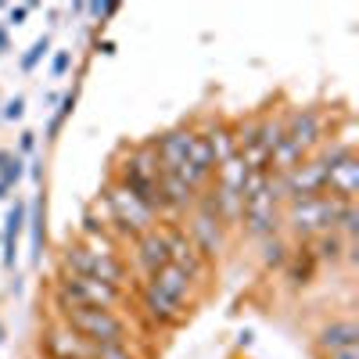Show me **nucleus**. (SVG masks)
<instances>
[{"label": "nucleus", "instance_id": "obj_6", "mask_svg": "<svg viewBox=\"0 0 359 359\" xmlns=\"http://www.w3.org/2000/svg\"><path fill=\"white\" fill-rule=\"evenodd\" d=\"M126 291H118L111 284L101 280H90V277H72L57 269V280H54V302L62 313L69 309H118L123 306Z\"/></svg>", "mask_w": 359, "mask_h": 359}, {"label": "nucleus", "instance_id": "obj_2", "mask_svg": "<svg viewBox=\"0 0 359 359\" xmlns=\"http://www.w3.org/2000/svg\"><path fill=\"white\" fill-rule=\"evenodd\" d=\"M355 201H341L334 194H313V198H291L280 208V233L287 241H313V237L334 230L338 216Z\"/></svg>", "mask_w": 359, "mask_h": 359}, {"label": "nucleus", "instance_id": "obj_12", "mask_svg": "<svg viewBox=\"0 0 359 359\" xmlns=\"http://www.w3.org/2000/svg\"><path fill=\"white\" fill-rule=\"evenodd\" d=\"M194 133H198L194 126H172V130H165V133H158V137L151 140L162 172H176L180 165L187 162L191 144H194Z\"/></svg>", "mask_w": 359, "mask_h": 359}, {"label": "nucleus", "instance_id": "obj_30", "mask_svg": "<svg viewBox=\"0 0 359 359\" xmlns=\"http://www.w3.org/2000/svg\"><path fill=\"white\" fill-rule=\"evenodd\" d=\"M8 47H11V43H8V29H4V25H0V54H4Z\"/></svg>", "mask_w": 359, "mask_h": 359}, {"label": "nucleus", "instance_id": "obj_9", "mask_svg": "<svg viewBox=\"0 0 359 359\" xmlns=\"http://www.w3.org/2000/svg\"><path fill=\"white\" fill-rule=\"evenodd\" d=\"M280 208H284V201H280V194L273 187V180L266 176V184L252 198H245L241 230L252 237V241H266V237L280 233Z\"/></svg>", "mask_w": 359, "mask_h": 359}, {"label": "nucleus", "instance_id": "obj_1", "mask_svg": "<svg viewBox=\"0 0 359 359\" xmlns=\"http://www.w3.org/2000/svg\"><path fill=\"white\" fill-rule=\"evenodd\" d=\"M191 291H194V280L184 269L165 262L147 280H140V309L155 327H180L187 320Z\"/></svg>", "mask_w": 359, "mask_h": 359}, {"label": "nucleus", "instance_id": "obj_17", "mask_svg": "<svg viewBox=\"0 0 359 359\" xmlns=\"http://www.w3.org/2000/svg\"><path fill=\"white\" fill-rule=\"evenodd\" d=\"M309 248H313V255H316L320 266H338V262H352L355 259V241H341L334 230L313 237Z\"/></svg>", "mask_w": 359, "mask_h": 359}, {"label": "nucleus", "instance_id": "obj_11", "mask_svg": "<svg viewBox=\"0 0 359 359\" xmlns=\"http://www.w3.org/2000/svg\"><path fill=\"white\" fill-rule=\"evenodd\" d=\"M40 352H43L47 359H94V345L83 341L65 320L50 323L47 331H43V338H40Z\"/></svg>", "mask_w": 359, "mask_h": 359}, {"label": "nucleus", "instance_id": "obj_32", "mask_svg": "<svg viewBox=\"0 0 359 359\" xmlns=\"http://www.w3.org/2000/svg\"><path fill=\"white\" fill-rule=\"evenodd\" d=\"M8 191H11V187L4 184V180H0V198H8Z\"/></svg>", "mask_w": 359, "mask_h": 359}, {"label": "nucleus", "instance_id": "obj_22", "mask_svg": "<svg viewBox=\"0 0 359 359\" xmlns=\"http://www.w3.org/2000/svg\"><path fill=\"white\" fill-rule=\"evenodd\" d=\"M43 54H50V36H40L33 47H29V54L22 57V69H25V72H33V69H36V62H40Z\"/></svg>", "mask_w": 359, "mask_h": 359}, {"label": "nucleus", "instance_id": "obj_28", "mask_svg": "<svg viewBox=\"0 0 359 359\" xmlns=\"http://www.w3.org/2000/svg\"><path fill=\"white\" fill-rule=\"evenodd\" d=\"M86 11L94 15V18H108V15H115V4H90Z\"/></svg>", "mask_w": 359, "mask_h": 359}, {"label": "nucleus", "instance_id": "obj_24", "mask_svg": "<svg viewBox=\"0 0 359 359\" xmlns=\"http://www.w3.org/2000/svg\"><path fill=\"white\" fill-rule=\"evenodd\" d=\"M69 69H72V50H57V54H54V62H50V76H54V79H62Z\"/></svg>", "mask_w": 359, "mask_h": 359}, {"label": "nucleus", "instance_id": "obj_8", "mask_svg": "<svg viewBox=\"0 0 359 359\" xmlns=\"http://www.w3.org/2000/svg\"><path fill=\"white\" fill-rule=\"evenodd\" d=\"M327 140V115L316 104L306 108H287L284 118V144L298 158H313L320 151V144Z\"/></svg>", "mask_w": 359, "mask_h": 359}, {"label": "nucleus", "instance_id": "obj_27", "mask_svg": "<svg viewBox=\"0 0 359 359\" xmlns=\"http://www.w3.org/2000/svg\"><path fill=\"white\" fill-rule=\"evenodd\" d=\"M33 147H36V133H33V130H25L22 140H18V155H29Z\"/></svg>", "mask_w": 359, "mask_h": 359}, {"label": "nucleus", "instance_id": "obj_3", "mask_svg": "<svg viewBox=\"0 0 359 359\" xmlns=\"http://www.w3.org/2000/svg\"><path fill=\"white\" fill-rule=\"evenodd\" d=\"M101 205H104V212H108V230L118 237V241H137L140 233L158 226V216L151 212V208H147L140 198H133L123 184H115V180H108V184H104Z\"/></svg>", "mask_w": 359, "mask_h": 359}, {"label": "nucleus", "instance_id": "obj_20", "mask_svg": "<svg viewBox=\"0 0 359 359\" xmlns=\"http://www.w3.org/2000/svg\"><path fill=\"white\" fill-rule=\"evenodd\" d=\"M22 226H25V205L15 201V208L8 212V226H4V262L8 266H15V259H18V233H22Z\"/></svg>", "mask_w": 359, "mask_h": 359}, {"label": "nucleus", "instance_id": "obj_18", "mask_svg": "<svg viewBox=\"0 0 359 359\" xmlns=\"http://www.w3.org/2000/svg\"><path fill=\"white\" fill-rule=\"evenodd\" d=\"M316 266H320V262H316L309 241H294V245H291V255H287V262H284V273H287L291 287H306V284L313 280V273H316Z\"/></svg>", "mask_w": 359, "mask_h": 359}, {"label": "nucleus", "instance_id": "obj_16", "mask_svg": "<svg viewBox=\"0 0 359 359\" xmlns=\"http://www.w3.org/2000/svg\"><path fill=\"white\" fill-rule=\"evenodd\" d=\"M76 241H79L86 252H94V255H108V259H118V255H123V241H118V237L108 230V223H97L94 216L83 219Z\"/></svg>", "mask_w": 359, "mask_h": 359}, {"label": "nucleus", "instance_id": "obj_21", "mask_svg": "<svg viewBox=\"0 0 359 359\" xmlns=\"http://www.w3.org/2000/svg\"><path fill=\"white\" fill-rule=\"evenodd\" d=\"M22 176H25V158L15 155V151H0V180H4L8 187H15Z\"/></svg>", "mask_w": 359, "mask_h": 359}, {"label": "nucleus", "instance_id": "obj_15", "mask_svg": "<svg viewBox=\"0 0 359 359\" xmlns=\"http://www.w3.org/2000/svg\"><path fill=\"white\" fill-rule=\"evenodd\" d=\"M323 191L341 198V201H359V155H348L334 165H327Z\"/></svg>", "mask_w": 359, "mask_h": 359}, {"label": "nucleus", "instance_id": "obj_19", "mask_svg": "<svg viewBox=\"0 0 359 359\" xmlns=\"http://www.w3.org/2000/svg\"><path fill=\"white\" fill-rule=\"evenodd\" d=\"M291 255V241L284 233H273V237H266V241H259V262L262 269H284Z\"/></svg>", "mask_w": 359, "mask_h": 359}, {"label": "nucleus", "instance_id": "obj_14", "mask_svg": "<svg viewBox=\"0 0 359 359\" xmlns=\"http://www.w3.org/2000/svg\"><path fill=\"white\" fill-rule=\"evenodd\" d=\"M133 259H137V269L144 273V280L169 262V248H165L162 226H155V230H147V233L137 237V241H133Z\"/></svg>", "mask_w": 359, "mask_h": 359}, {"label": "nucleus", "instance_id": "obj_23", "mask_svg": "<svg viewBox=\"0 0 359 359\" xmlns=\"http://www.w3.org/2000/svg\"><path fill=\"white\" fill-rule=\"evenodd\" d=\"M94 359H140L133 352V345H101L94 348Z\"/></svg>", "mask_w": 359, "mask_h": 359}, {"label": "nucleus", "instance_id": "obj_10", "mask_svg": "<svg viewBox=\"0 0 359 359\" xmlns=\"http://www.w3.org/2000/svg\"><path fill=\"white\" fill-rule=\"evenodd\" d=\"M162 226V233H165V248H169V262L176 266V269H184V273L198 284L201 277H205V269H208V262H205V255L194 248V241L187 237V230L180 226V223H158Z\"/></svg>", "mask_w": 359, "mask_h": 359}, {"label": "nucleus", "instance_id": "obj_5", "mask_svg": "<svg viewBox=\"0 0 359 359\" xmlns=\"http://www.w3.org/2000/svg\"><path fill=\"white\" fill-rule=\"evenodd\" d=\"M62 320L94 348H101V345H133V327L118 309H69V313H62Z\"/></svg>", "mask_w": 359, "mask_h": 359}, {"label": "nucleus", "instance_id": "obj_29", "mask_svg": "<svg viewBox=\"0 0 359 359\" xmlns=\"http://www.w3.org/2000/svg\"><path fill=\"white\" fill-rule=\"evenodd\" d=\"M323 359H359V345H352V348H341V352H331V355H323Z\"/></svg>", "mask_w": 359, "mask_h": 359}, {"label": "nucleus", "instance_id": "obj_25", "mask_svg": "<svg viewBox=\"0 0 359 359\" xmlns=\"http://www.w3.org/2000/svg\"><path fill=\"white\" fill-rule=\"evenodd\" d=\"M22 115H25V101H22V97H11V101L4 104V118H8V123H18Z\"/></svg>", "mask_w": 359, "mask_h": 359}, {"label": "nucleus", "instance_id": "obj_4", "mask_svg": "<svg viewBox=\"0 0 359 359\" xmlns=\"http://www.w3.org/2000/svg\"><path fill=\"white\" fill-rule=\"evenodd\" d=\"M57 269L62 273H72V277H90V280H101V284H111L118 291L130 287V262L118 259H108V255H94L86 252L79 241H65L62 252H57Z\"/></svg>", "mask_w": 359, "mask_h": 359}, {"label": "nucleus", "instance_id": "obj_13", "mask_svg": "<svg viewBox=\"0 0 359 359\" xmlns=\"http://www.w3.org/2000/svg\"><path fill=\"white\" fill-rule=\"evenodd\" d=\"M359 345V323L352 316H341V320H331V323H323L316 338H313V348L316 355H331V352H341V348H352Z\"/></svg>", "mask_w": 359, "mask_h": 359}, {"label": "nucleus", "instance_id": "obj_7", "mask_svg": "<svg viewBox=\"0 0 359 359\" xmlns=\"http://www.w3.org/2000/svg\"><path fill=\"white\" fill-rule=\"evenodd\" d=\"M212 187V184H208ZM201 191L198 194V205L191 208V212L184 216L187 219V237L194 241V248L205 255V262L208 259H219L223 252H226V226L219 223V216H216V208H212V191Z\"/></svg>", "mask_w": 359, "mask_h": 359}, {"label": "nucleus", "instance_id": "obj_31", "mask_svg": "<svg viewBox=\"0 0 359 359\" xmlns=\"http://www.w3.org/2000/svg\"><path fill=\"white\" fill-rule=\"evenodd\" d=\"M97 50H101V54H115V43H111V40H104V43H101Z\"/></svg>", "mask_w": 359, "mask_h": 359}, {"label": "nucleus", "instance_id": "obj_26", "mask_svg": "<svg viewBox=\"0 0 359 359\" xmlns=\"http://www.w3.org/2000/svg\"><path fill=\"white\" fill-rule=\"evenodd\" d=\"M29 11H33V4H18V8H8V25H22L29 18Z\"/></svg>", "mask_w": 359, "mask_h": 359}]
</instances>
